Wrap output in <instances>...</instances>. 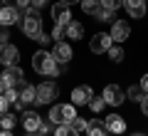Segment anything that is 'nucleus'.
<instances>
[{
    "label": "nucleus",
    "mask_w": 148,
    "mask_h": 136,
    "mask_svg": "<svg viewBox=\"0 0 148 136\" xmlns=\"http://www.w3.org/2000/svg\"><path fill=\"white\" fill-rule=\"evenodd\" d=\"M106 55H109V59H111V62H121L126 52H123V47H119V45H111V47L106 50Z\"/></svg>",
    "instance_id": "nucleus-22"
},
{
    "label": "nucleus",
    "mask_w": 148,
    "mask_h": 136,
    "mask_svg": "<svg viewBox=\"0 0 148 136\" xmlns=\"http://www.w3.org/2000/svg\"><path fill=\"white\" fill-rule=\"evenodd\" d=\"M0 136H12V131H5V129H3V131H0Z\"/></svg>",
    "instance_id": "nucleus-41"
},
{
    "label": "nucleus",
    "mask_w": 148,
    "mask_h": 136,
    "mask_svg": "<svg viewBox=\"0 0 148 136\" xmlns=\"http://www.w3.org/2000/svg\"><path fill=\"white\" fill-rule=\"evenodd\" d=\"M45 5H47V0H30V8H35V10H42Z\"/></svg>",
    "instance_id": "nucleus-32"
},
{
    "label": "nucleus",
    "mask_w": 148,
    "mask_h": 136,
    "mask_svg": "<svg viewBox=\"0 0 148 136\" xmlns=\"http://www.w3.org/2000/svg\"><path fill=\"white\" fill-rule=\"evenodd\" d=\"M17 20H20V10H15V8H8V5L0 8V25H3V27L15 25Z\"/></svg>",
    "instance_id": "nucleus-15"
},
{
    "label": "nucleus",
    "mask_w": 148,
    "mask_h": 136,
    "mask_svg": "<svg viewBox=\"0 0 148 136\" xmlns=\"http://www.w3.org/2000/svg\"><path fill=\"white\" fill-rule=\"evenodd\" d=\"M0 126H3L5 131H12V126H15V114H8L5 111V114L0 116Z\"/></svg>",
    "instance_id": "nucleus-26"
},
{
    "label": "nucleus",
    "mask_w": 148,
    "mask_h": 136,
    "mask_svg": "<svg viewBox=\"0 0 148 136\" xmlns=\"http://www.w3.org/2000/svg\"><path fill=\"white\" fill-rule=\"evenodd\" d=\"M22 30L30 40H40L42 37V17H40V10L35 8H27L25 17H22Z\"/></svg>",
    "instance_id": "nucleus-2"
},
{
    "label": "nucleus",
    "mask_w": 148,
    "mask_h": 136,
    "mask_svg": "<svg viewBox=\"0 0 148 136\" xmlns=\"http://www.w3.org/2000/svg\"><path fill=\"white\" fill-rule=\"evenodd\" d=\"M123 8L133 20H141L146 17V0H123Z\"/></svg>",
    "instance_id": "nucleus-12"
},
{
    "label": "nucleus",
    "mask_w": 148,
    "mask_h": 136,
    "mask_svg": "<svg viewBox=\"0 0 148 136\" xmlns=\"http://www.w3.org/2000/svg\"><path fill=\"white\" fill-rule=\"evenodd\" d=\"M25 136H47V134H42V131H27Z\"/></svg>",
    "instance_id": "nucleus-39"
},
{
    "label": "nucleus",
    "mask_w": 148,
    "mask_h": 136,
    "mask_svg": "<svg viewBox=\"0 0 148 136\" xmlns=\"http://www.w3.org/2000/svg\"><path fill=\"white\" fill-rule=\"evenodd\" d=\"M74 119H77L74 104H52V106H49V121H52L54 126L72 124Z\"/></svg>",
    "instance_id": "nucleus-3"
},
{
    "label": "nucleus",
    "mask_w": 148,
    "mask_h": 136,
    "mask_svg": "<svg viewBox=\"0 0 148 136\" xmlns=\"http://www.w3.org/2000/svg\"><path fill=\"white\" fill-rule=\"evenodd\" d=\"M3 92H5V84H3V82H0V94H3Z\"/></svg>",
    "instance_id": "nucleus-42"
},
{
    "label": "nucleus",
    "mask_w": 148,
    "mask_h": 136,
    "mask_svg": "<svg viewBox=\"0 0 148 136\" xmlns=\"http://www.w3.org/2000/svg\"><path fill=\"white\" fill-rule=\"evenodd\" d=\"M37 42H40V45H49V42H52V37H49V35H45V32H42V37H40Z\"/></svg>",
    "instance_id": "nucleus-37"
},
{
    "label": "nucleus",
    "mask_w": 148,
    "mask_h": 136,
    "mask_svg": "<svg viewBox=\"0 0 148 136\" xmlns=\"http://www.w3.org/2000/svg\"><path fill=\"white\" fill-rule=\"evenodd\" d=\"M0 8H3V0H0Z\"/></svg>",
    "instance_id": "nucleus-44"
},
{
    "label": "nucleus",
    "mask_w": 148,
    "mask_h": 136,
    "mask_svg": "<svg viewBox=\"0 0 148 136\" xmlns=\"http://www.w3.org/2000/svg\"><path fill=\"white\" fill-rule=\"evenodd\" d=\"M101 8V0H82V10L86 15H96V10Z\"/></svg>",
    "instance_id": "nucleus-21"
},
{
    "label": "nucleus",
    "mask_w": 148,
    "mask_h": 136,
    "mask_svg": "<svg viewBox=\"0 0 148 136\" xmlns=\"http://www.w3.org/2000/svg\"><path fill=\"white\" fill-rule=\"evenodd\" d=\"M3 45H8V30L5 27L0 30V47H3Z\"/></svg>",
    "instance_id": "nucleus-36"
},
{
    "label": "nucleus",
    "mask_w": 148,
    "mask_h": 136,
    "mask_svg": "<svg viewBox=\"0 0 148 136\" xmlns=\"http://www.w3.org/2000/svg\"><path fill=\"white\" fill-rule=\"evenodd\" d=\"M0 82L5 84V89H15V87H22L25 84V74H22V69L17 67H5L3 69V74H0Z\"/></svg>",
    "instance_id": "nucleus-4"
},
{
    "label": "nucleus",
    "mask_w": 148,
    "mask_h": 136,
    "mask_svg": "<svg viewBox=\"0 0 148 136\" xmlns=\"http://www.w3.org/2000/svg\"><path fill=\"white\" fill-rule=\"evenodd\" d=\"M143 97H146V92H143L141 84H131V87H128V92H126V99H133V101H141Z\"/></svg>",
    "instance_id": "nucleus-20"
},
{
    "label": "nucleus",
    "mask_w": 148,
    "mask_h": 136,
    "mask_svg": "<svg viewBox=\"0 0 148 136\" xmlns=\"http://www.w3.org/2000/svg\"><path fill=\"white\" fill-rule=\"evenodd\" d=\"M22 126H25V131H40L42 116L37 114V111H25V114H22Z\"/></svg>",
    "instance_id": "nucleus-16"
},
{
    "label": "nucleus",
    "mask_w": 148,
    "mask_h": 136,
    "mask_svg": "<svg viewBox=\"0 0 148 136\" xmlns=\"http://www.w3.org/2000/svg\"><path fill=\"white\" fill-rule=\"evenodd\" d=\"M59 97V87L54 82H42L37 87V104H52Z\"/></svg>",
    "instance_id": "nucleus-5"
},
{
    "label": "nucleus",
    "mask_w": 148,
    "mask_h": 136,
    "mask_svg": "<svg viewBox=\"0 0 148 136\" xmlns=\"http://www.w3.org/2000/svg\"><path fill=\"white\" fill-rule=\"evenodd\" d=\"M86 126H89V121H86V119H82V116H77V119L72 121V129L77 131V134H82V131H86Z\"/></svg>",
    "instance_id": "nucleus-28"
},
{
    "label": "nucleus",
    "mask_w": 148,
    "mask_h": 136,
    "mask_svg": "<svg viewBox=\"0 0 148 136\" xmlns=\"http://www.w3.org/2000/svg\"><path fill=\"white\" fill-rule=\"evenodd\" d=\"M111 45H114V40H111L109 32H96V35L89 40V50H91L94 55H104Z\"/></svg>",
    "instance_id": "nucleus-7"
},
{
    "label": "nucleus",
    "mask_w": 148,
    "mask_h": 136,
    "mask_svg": "<svg viewBox=\"0 0 148 136\" xmlns=\"http://www.w3.org/2000/svg\"><path fill=\"white\" fill-rule=\"evenodd\" d=\"M109 35H111L114 42H123V40H128V35H131V25H128L126 20H114Z\"/></svg>",
    "instance_id": "nucleus-11"
},
{
    "label": "nucleus",
    "mask_w": 148,
    "mask_h": 136,
    "mask_svg": "<svg viewBox=\"0 0 148 136\" xmlns=\"http://www.w3.org/2000/svg\"><path fill=\"white\" fill-rule=\"evenodd\" d=\"M20 99L25 101L27 106H30V104H37V87L25 84V87H22V92H20Z\"/></svg>",
    "instance_id": "nucleus-18"
},
{
    "label": "nucleus",
    "mask_w": 148,
    "mask_h": 136,
    "mask_svg": "<svg viewBox=\"0 0 148 136\" xmlns=\"http://www.w3.org/2000/svg\"><path fill=\"white\" fill-rule=\"evenodd\" d=\"M52 129H54V124H52V121H42V126H40V131H42V134H49Z\"/></svg>",
    "instance_id": "nucleus-33"
},
{
    "label": "nucleus",
    "mask_w": 148,
    "mask_h": 136,
    "mask_svg": "<svg viewBox=\"0 0 148 136\" xmlns=\"http://www.w3.org/2000/svg\"><path fill=\"white\" fill-rule=\"evenodd\" d=\"M3 97H5V99L10 101V104H15V101L20 99V94H17L15 89H5V92H3Z\"/></svg>",
    "instance_id": "nucleus-30"
},
{
    "label": "nucleus",
    "mask_w": 148,
    "mask_h": 136,
    "mask_svg": "<svg viewBox=\"0 0 148 136\" xmlns=\"http://www.w3.org/2000/svg\"><path fill=\"white\" fill-rule=\"evenodd\" d=\"M8 104H10V101H8L5 97L0 94V116H3V114H5V111H8Z\"/></svg>",
    "instance_id": "nucleus-34"
},
{
    "label": "nucleus",
    "mask_w": 148,
    "mask_h": 136,
    "mask_svg": "<svg viewBox=\"0 0 148 136\" xmlns=\"http://www.w3.org/2000/svg\"><path fill=\"white\" fill-rule=\"evenodd\" d=\"M64 30H67V27L54 25V30H52V40H62V37H64Z\"/></svg>",
    "instance_id": "nucleus-31"
},
{
    "label": "nucleus",
    "mask_w": 148,
    "mask_h": 136,
    "mask_svg": "<svg viewBox=\"0 0 148 136\" xmlns=\"http://www.w3.org/2000/svg\"><path fill=\"white\" fill-rule=\"evenodd\" d=\"M86 106H89V109L94 111V114H99V111H101V109L106 106V101H104V97H91V99H89V104H86Z\"/></svg>",
    "instance_id": "nucleus-24"
},
{
    "label": "nucleus",
    "mask_w": 148,
    "mask_h": 136,
    "mask_svg": "<svg viewBox=\"0 0 148 136\" xmlns=\"http://www.w3.org/2000/svg\"><path fill=\"white\" fill-rule=\"evenodd\" d=\"M104 101L111 106H121L123 101H126V92H123L119 84H109V87H104Z\"/></svg>",
    "instance_id": "nucleus-6"
},
{
    "label": "nucleus",
    "mask_w": 148,
    "mask_h": 136,
    "mask_svg": "<svg viewBox=\"0 0 148 136\" xmlns=\"http://www.w3.org/2000/svg\"><path fill=\"white\" fill-rule=\"evenodd\" d=\"M86 136H109V131H106L104 121H89V126H86Z\"/></svg>",
    "instance_id": "nucleus-19"
},
{
    "label": "nucleus",
    "mask_w": 148,
    "mask_h": 136,
    "mask_svg": "<svg viewBox=\"0 0 148 136\" xmlns=\"http://www.w3.org/2000/svg\"><path fill=\"white\" fill-rule=\"evenodd\" d=\"M91 97H94V92H91L89 84H79V87H74V89H72V104H74V106H84V104H89Z\"/></svg>",
    "instance_id": "nucleus-10"
},
{
    "label": "nucleus",
    "mask_w": 148,
    "mask_h": 136,
    "mask_svg": "<svg viewBox=\"0 0 148 136\" xmlns=\"http://www.w3.org/2000/svg\"><path fill=\"white\" fill-rule=\"evenodd\" d=\"M52 20H54V25H62V27H67L72 22V12H69L67 3H54L52 5Z\"/></svg>",
    "instance_id": "nucleus-8"
},
{
    "label": "nucleus",
    "mask_w": 148,
    "mask_h": 136,
    "mask_svg": "<svg viewBox=\"0 0 148 136\" xmlns=\"http://www.w3.org/2000/svg\"><path fill=\"white\" fill-rule=\"evenodd\" d=\"M141 87H143V92H148V72L143 74V79H141Z\"/></svg>",
    "instance_id": "nucleus-38"
},
{
    "label": "nucleus",
    "mask_w": 148,
    "mask_h": 136,
    "mask_svg": "<svg viewBox=\"0 0 148 136\" xmlns=\"http://www.w3.org/2000/svg\"><path fill=\"white\" fill-rule=\"evenodd\" d=\"M141 111H143V114L148 116V92H146V97L141 99Z\"/></svg>",
    "instance_id": "nucleus-35"
},
{
    "label": "nucleus",
    "mask_w": 148,
    "mask_h": 136,
    "mask_svg": "<svg viewBox=\"0 0 148 136\" xmlns=\"http://www.w3.org/2000/svg\"><path fill=\"white\" fill-rule=\"evenodd\" d=\"M64 35H67L69 40H82V37H84V25L77 22V20H72L67 25V30H64Z\"/></svg>",
    "instance_id": "nucleus-17"
},
{
    "label": "nucleus",
    "mask_w": 148,
    "mask_h": 136,
    "mask_svg": "<svg viewBox=\"0 0 148 136\" xmlns=\"http://www.w3.org/2000/svg\"><path fill=\"white\" fill-rule=\"evenodd\" d=\"M104 126H106L109 134H123V131H126V119L119 116V114H111V116L104 119Z\"/></svg>",
    "instance_id": "nucleus-13"
},
{
    "label": "nucleus",
    "mask_w": 148,
    "mask_h": 136,
    "mask_svg": "<svg viewBox=\"0 0 148 136\" xmlns=\"http://www.w3.org/2000/svg\"><path fill=\"white\" fill-rule=\"evenodd\" d=\"M20 62V50L15 45H3L0 47V64H5V67H15Z\"/></svg>",
    "instance_id": "nucleus-9"
},
{
    "label": "nucleus",
    "mask_w": 148,
    "mask_h": 136,
    "mask_svg": "<svg viewBox=\"0 0 148 136\" xmlns=\"http://www.w3.org/2000/svg\"><path fill=\"white\" fill-rule=\"evenodd\" d=\"M96 20H99V22H114V10H109V8H104V5H101L99 8V10H96Z\"/></svg>",
    "instance_id": "nucleus-23"
},
{
    "label": "nucleus",
    "mask_w": 148,
    "mask_h": 136,
    "mask_svg": "<svg viewBox=\"0 0 148 136\" xmlns=\"http://www.w3.org/2000/svg\"><path fill=\"white\" fill-rule=\"evenodd\" d=\"M64 67H67V64H59L57 59L52 57V52H47V50H37V52L32 55V69H35L37 74H42V77H57Z\"/></svg>",
    "instance_id": "nucleus-1"
},
{
    "label": "nucleus",
    "mask_w": 148,
    "mask_h": 136,
    "mask_svg": "<svg viewBox=\"0 0 148 136\" xmlns=\"http://www.w3.org/2000/svg\"><path fill=\"white\" fill-rule=\"evenodd\" d=\"M52 57L57 59L59 64H69V59H72V47H69L67 42H54V50H52Z\"/></svg>",
    "instance_id": "nucleus-14"
},
{
    "label": "nucleus",
    "mask_w": 148,
    "mask_h": 136,
    "mask_svg": "<svg viewBox=\"0 0 148 136\" xmlns=\"http://www.w3.org/2000/svg\"><path fill=\"white\" fill-rule=\"evenodd\" d=\"M131 136H146V134H141V131H136V134H131Z\"/></svg>",
    "instance_id": "nucleus-43"
},
{
    "label": "nucleus",
    "mask_w": 148,
    "mask_h": 136,
    "mask_svg": "<svg viewBox=\"0 0 148 136\" xmlns=\"http://www.w3.org/2000/svg\"><path fill=\"white\" fill-rule=\"evenodd\" d=\"M101 5H104V8H109V10H114V12H116L119 8L123 5V0H101Z\"/></svg>",
    "instance_id": "nucleus-29"
},
{
    "label": "nucleus",
    "mask_w": 148,
    "mask_h": 136,
    "mask_svg": "<svg viewBox=\"0 0 148 136\" xmlns=\"http://www.w3.org/2000/svg\"><path fill=\"white\" fill-rule=\"evenodd\" d=\"M54 136H79V134L72 129V124H62V126H54Z\"/></svg>",
    "instance_id": "nucleus-25"
},
{
    "label": "nucleus",
    "mask_w": 148,
    "mask_h": 136,
    "mask_svg": "<svg viewBox=\"0 0 148 136\" xmlns=\"http://www.w3.org/2000/svg\"><path fill=\"white\" fill-rule=\"evenodd\" d=\"M3 5L15 8V10H27L30 8V0H3Z\"/></svg>",
    "instance_id": "nucleus-27"
},
{
    "label": "nucleus",
    "mask_w": 148,
    "mask_h": 136,
    "mask_svg": "<svg viewBox=\"0 0 148 136\" xmlns=\"http://www.w3.org/2000/svg\"><path fill=\"white\" fill-rule=\"evenodd\" d=\"M59 3H67V5H72V3H82V0H59Z\"/></svg>",
    "instance_id": "nucleus-40"
}]
</instances>
